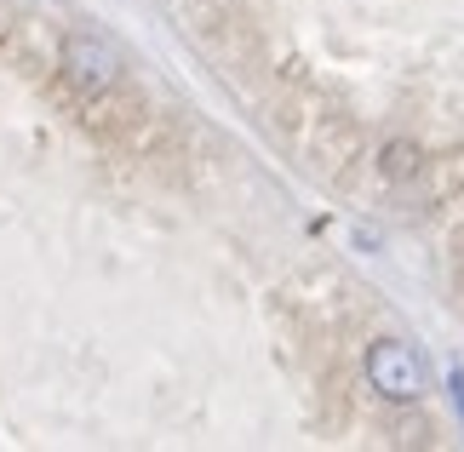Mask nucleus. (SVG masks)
Listing matches in <instances>:
<instances>
[{
  "mask_svg": "<svg viewBox=\"0 0 464 452\" xmlns=\"http://www.w3.org/2000/svg\"><path fill=\"white\" fill-rule=\"evenodd\" d=\"M367 384L379 389L384 401L407 407V401H419V395L430 389V372H424V355L407 338H379L367 350Z\"/></svg>",
  "mask_w": 464,
  "mask_h": 452,
  "instance_id": "obj_1",
  "label": "nucleus"
},
{
  "mask_svg": "<svg viewBox=\"0 0 464 452\" xmlns=\"http://www.w3.org/2000/svg\"><path fill=\"white\" fill-rule=\"evenodd\" d=\"M448 395H453V407H459V418H464V372L459 367L448 372Z\"/></svg>",
  "mask_w": 464,
  "mask_h": 452,
  "instance_id": "obj_3",
  "label": "nucleus"
},
{
  "mask_svg": "<svg viewBox=\"0 0 464 452\" xmlns=\"http://www.w3.org/2000/svg\"><path fill=\"white\" fill-rule=\"evenodd\" d=\"M63 75H69L75 92L103 98L121 81V58H115L110 41H98V34H69V41H63Z\"/></svg>",
  "mask_w": 464,
  "mask_h": 452,
  "instance_id": "obj_2",
  "label": "nucleus"
}]
</instances>
